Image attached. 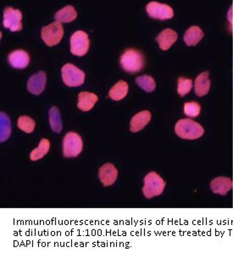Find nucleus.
<instances>
[{
	"label": "nucleus",
	"mask_w": 233,
	"mask_h": 258,
	"mask_svg": "<svg viewBox=\"0 0 233 258\" xmlns=\"http://www.w3.org/2000/svg\"><path fill=\"white\" fill-rule=\"evenodd\" d=\"M176 134L184 140H197L204 134V127L192 119H181L176 123Z\"/></svg>",
	"instance_id": "obj_1"
},
{
	"label": "nucleus",
	"mask_w": 233,
	"mask_h": 258,
	"mask_svg": "<svg viewBox=\"0 0 233 258\" xmlns=\"http://www.w3.org/2000/svg\"><path fill=\"white\" fill-rule=\"evenodd\" d=\"M143 194L147 199L159 197L164 192L166 182L156 172H149L143 179Z\"/></svg>",
	"instance_id": "obj_2"
},
{
	"label": "nucleus",
	"mask_w": 233,
	"mask_h": 258,
	"mask_svg": "<svg viewBox=\"0 0 233 258\" xmlns=\"http://www.w3.org/2000/svg\"><path fill=\"white\" fill-rule=\"evenodd\" d=\"M120 62L125 72L132 74L141 72L145 64V60L142 53L133 48L125 51L121 57Z\"/></svg>",
	"instance_id": "obj_3"
},
{
	"label": "nucleus",
	"mask_w": 233,
	"mask_h": 258,
	"mask_svg": "<svg viewBox=\"0 0 233 258\" xmlns=\"http://www.w3.org/2000/svg\"><path fill=\"white\" fill-rule=\"evenodd\" d=\"M83 149V141L77 132H68L63 139V154L66 158H76Z\"/></svg>",
	"instance_id": "obj_4"
},
{
	"label": "nucleus",
	"mask_w": 233,
	"mask_h": 258,
	"mask_svg": "<svg viewBox=\"0 0 233 258\" xmlns=\"http://www.w3.org/2000/svg\"><path fill=\"white\" fill-rule=\"evenodd\" d=\"M62 80L67 87H77L83 85L86 75L82 70L72 63H67L61 69Z\"/></svg>",
	"instance_id": "obj_5"
},
{
	"label": "nucleus",
	"mask_w": 233,
	"mask_h": 258,
	"mask_svg": "<svg viewBox=\"0 0 233 258\" xmlns=\"http://www.w3.org/2000/svg\"><path fill=\"white\" fill-rule=\"evenodd\" d=\"M64 28L61 22L55 21L47 27H42L41 37L43 42L48 47H53L59 44L63 38Z\"/></svg>",
	"instance_id": "obj_6"
},
{
	"label": "nucleus",
	"mask_w": 233,
	"mask_h": 258,
	"mask_svg": "<svg viewBox=\"0 0 233 258\" xmlns=\"http://www.w3.org/2000/svg\"><path fill=\"white\" fill-rule=\"evenodd\" d=\"M90 46V41L87 32L77 31L71 37V52L72 54L78 57L84 56L88 53Z\"/></svg>",
	"instance_id": "obj_7"
},
{
	"label": "nucleus",
	"mask_w": 233,
	"mask_h": 258,
	"mask_svg": "<svg viewBox=\"0 0 233 258\" xmlns=\"http://www.w3.org/2000/svg\"><path fill=\"white\" fill-rule=\"evenodd\" d=\"M146 11L149 17L160 21H165L172 19L174 16V11L172 7L165 5V4L159 3V2H150L146 6Z\"/></svg>",
	"instance_id": "obj_8"
},
{
	"label": "nucleus",
	"mask_w": 233,
	"mask_h": 258,
	"mask_svg": "<svg viewBox=\"0 0 233 258\" xmlns=\"http://www.w3.org/2000/svg\"><path fill=\"white\" fill-rule=\"evenodd\" d=\"M22 13L12 7H7L4 11V27L11 32H19L22 29Z\"/></svg>",
	"instance_id": "obj_9"
},
{
	"label": "nucleus",
	"mask_w": 233,
	"mask_h": 258,
	"mask_svg": "<svg viewBox=\"0 0 233 258\" xmlns=\"http://www.w3.org/2000/svg\"><path fill=\"white\" fill-rule=\"evenodd\" d=\"M118 175V169L113 163H104L98 170V177L103 186H110L114 184L117 180Z\"/></svg>",
	"instance_id": "obj_10"
},
{
	"label": "nucleus",
	"mask_w": 233,
	"mask_h": 258,
	"mask_svg": "<svg viewBox=\"0 0 233 258\" xmlns=\"http://www.w3.org/2000/svg\"><path fill=\"white\" fill-rule=\"evenodd\" d=\"M47 75L44 72H39L32 75L27 82V90L33 95L38 96L45 89Z\"/></svg>",
	"instance_id": "obj_11"
},
{
	"label": "nucleus",
	"mask_w": 233,
	"mask_h": 258,
	"mask_svg": "<svg viewBox=\"0 0 233 258\" xmlns=\"http://www.w3.org/2000/svg\"><path fill=\"white\" fill-rule=\"evenodd\" d=\"M232 179L229 177H216L214 179H212L210 182V190L212 192L217 194V195L225 196L227 195L229 191L232 188Z\"/></svg>",
	"instance_id": "obj_12"
},
{
	"label": "nucleus",
	"mask_w": 233,
	"mask_h": 258,
	"mask_svg": "<svg viewBox=\"0 0 233 258\" xmlns=\"http://www.w3.org/2000/svg\"><path fill=\"white\" fill-rule=\"evenodd\" d=\"M152 119L150 111L143 110L136 113L131 119L130 131L133 133H137L144 129Z\"/></svg>",
	"instance_id": "obj_13"
},
{
	"label": "nucleus",
	"mask_w": 233,
	"mask_h": 258,
	"mask_svg": "<svg viewBox=\"0 0 233 258\" xmlns=\"http://www.w3.org/2000/svg\"><path fill=\"white\" fill-rule=\"evenodd\" d=\"M178 35L174 30L164 29L159 33L156 37V41L159 44V48L163 51H167L175 44L178 40Z\"/></svg>",
	"instance_id": "obj_14"
},
{
	"label": "nucleus",
	"mask_w": 233,
	"mask_h": 258,
	"mask_svg": "<svg viewBox=\"0 0 233 258\" xmlns=\"http://www.w3.org/2000/svg\"><path fill=\"white\" fill-rule=\"evenodd\" d=\"M9 63L13 68L22 70L27 68L30 63V56L24 50L13 51L8 56Z\"/></svg>",
	"instance_id": "obj_15"
},
{
	"label": "nucleus",
	"mask_w": 233,
	"mask_h": 258,
	"mask_svg": "<svg viewBox=\"0 0 233 258\" xmlns=\"http://www.w3.org/2000/svg\"><path fill=\"white\" fill-rule=\"evenodd\" d=\"M211 87V82L209 79V73L208 72H202L195 79L194 82V92L199 98L206 96L209 93Z\"/></svg>",
	"instance_id": "obj_16"
},
{
	"label": "nucleus",
	"mask_w": 233,
	"mask_h": 258,
	"mask_svg": "<svg viewBox=\"0 0 233 258\" xmlns=\"http://www.w3.org/2000/svg\"><path fill=\"white\" fill-rule=\"evenodd\" d=\"M98 96L95 93L90 92H80L78 95V103L77 107L80 110L83 112H88L93 109L96 103H98Z\"/></svg>",
	"instance_id": "obj_17"
},
{
	"label": "nucleus",
	"mask_w": 233,
	"mask_h": 258,
	"mask_svg": "<svg viewBox=\"0 0 233 258\" xmlns=\"http://www.w3.org/2000/svg\"><path fill=\"white\" fill-rule=\"evenodd\" d=\"M204 36V32L200 27L193 26L186 31L183 39L188 46H196L203 39Z\"/></svg>",
	"instance_id": "obj_18"
},
{
	"label": "nucleus",
	"mask_w": 233,
	"mask_h": 258,
	"mask_svg": "<svg viewBox=\"0 0 233 258\" xmlns=\"http://www.w3.org/2000/svg\"><path fill=\"white\" fill-rule=\"evenodd\" d=\"M128 90H129V87L127 82L125 81H120L111 87V89L109 90V97L112 100H122L127 97Z\"/></svg>",
	"instance_id": "obj_19"
},
{
	"label": "nucleus",
	"mask_w": 233,
	"mask_h": 258,
	"mask_svg": "<svg viewBox=\"0 0 233 258\" xmlns=\"http://www.w3.org/2000/svg\"><path fill=\"white\" fill-rule=\"evenodd\" d=\"M77 17L76 9L72 6H67L61 9V11L56 12L54 19L56 21L61 23H70L75 21Z\"/></svg>",
	"instance_id": "obj_20"
},
{
	"label": "nucleus",
	"mask_w": 233,
	"mask_h": 258,
	"mask_svg": "<svg viewBox=\"0 0 233 258\" xmlns=\"http://www.w3.org/2000/svg\"><path fill=\"white\" fill-rule=\"evenodd\" d=\"M50 150V142L49 140L43 138L40 141L39 145L30 153V159L32 161H37L45 157Z\"/></svg>",
	"instance_id": "obj_21"
},
{
	"label": "nucleus",
	"mask_w": 233,
	"mask_h": 258,
	"mask_svg": "<svg viewBox=\"0 0 233 258\" xmlns=\"http://www.w3.org/2000/svg\"><path fill=\"white\" fill-rule=\"evenodd\" d=\"M48 120L50 124L51 129L55 133H61L63 128L62 119H61V112L57 107H52L48 112Z\"/></svg>",
	"instance_id": "obj_22"
},
{
	"label": "nucleus",
	"mask_w": 233,
	"mask_h": 258,
	"mask_svg": "<svg viewBox=\"0 0 233 258\" xmlns=\"http://www.w3.org/2000/svg\"><path fill=\"white\" fill-rule=\"evenodd\" d=\"M0 122H1V132H0V141L5 143L10 138L11 135V119L6 113L1 112L0 113Z\"/></svg>",
	"instance_id": "obj_23"
},
{
	"label": "nucleus",
	"mask_w": 233,
	"mask_h": 258,
	"mask_svg": "<svg viewBox=\"0 0 233 258\" xmlns=\"http://www.w3.org/2000/svg\"><path fill=\"white\" fill-rule=\"evenodd\" d=\"M136 83L141 89L146 92H154L156 88V82L153 77L148 75L141 76L136 78Z\"/></svg>",
	"instance_id": "obj_24"
},
{
	"label": "nucleus",
	"mask_w": 233,
	"mask_h": 258,
	"mask_svg": "<svg viewBox=\"0 0 233 258\" xmlns=\"http://www.w3.org/2000/svg\"><path fill=\"white\" fill-rule=\"evenodd\" d=\"M17 126L22 132L30 134L34 132L36 123H35L34 119L31 118L30 116L21 115L19 117L18 120H17Z\"/></svg>",
	"instance_id": "obj_25"
},
{
	"label": "nucleus",
	"mask_w": 233,
	"mask_h": 258,
	"mask_svg": "<svg viewBox=\"0 0 233 258\" xmlns=\"http://www.w3.org/2000/svg\"><path fill=\"white\" fill-rule=\"evenodd\" d=\"M183 111L186 115L190 118H196L201 113V105L195 101L188 102L183 106Z\"/></svg>",
	"instance_id": "obj_26"
},
{
	"label": "nucleus",
	"mask_w": 233,
	"mask_h": 258,
	"mask_svg": "<svg viewBox=\"0 0 233 258\" xmlns=\"http://www.w3.org/2000/svg\"><path fill=\"white\" fill-rule=\"evenodd\" d=\"M193 88V81L189 78L180 77L178 79V92L181 97L188 95Z\"/></svg>",
	"instance_id": "obj_27"
}]
</instances>
